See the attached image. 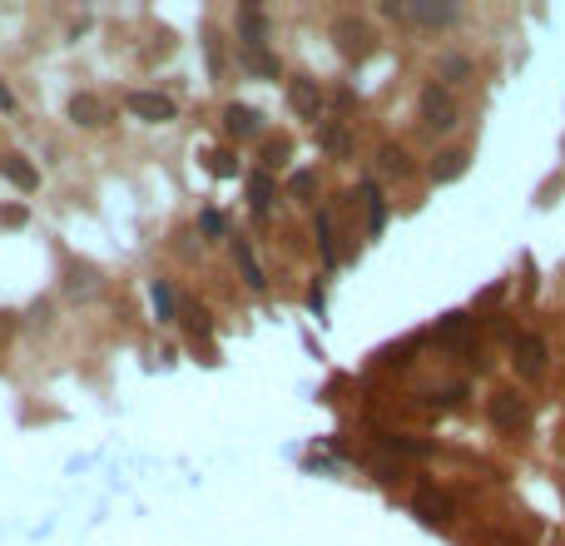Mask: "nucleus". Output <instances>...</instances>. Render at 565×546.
Wrapping results in <instances>:
<instances>
[{
  "instance_id": "32",
  "label": "nucleus",
  "mask_w": 565,
  "mask_h": 546,
  "mask_svg": "<svg viewBox=\"0 0 565 546\" xmlns=\"http://www.w3.org/2000/svg\"><path fill=\"white\" fill-rule=\"evenodd\" d=\"M0 110H15V95H11V85L0 80Z\"/></svg>"
},
{
  "instance_id": "30",
  "label": "nucleus",
  "mask_w": 565,
  "mask_h": 546,
  "mask_svg": "<svg viewBox=\"0 0 565 546\" xmlns=\"http://www.w3.org/2000/svg\"><path fill=\"white\" fill-rule=\"evenodd\" d=\"M199 229L209 234V239H214V234H224V214H218V209H203V214H199Z\"/></svg>"
},
{
  "instance_id": "7",
  "label": "nucleus",
  "mask_w": 565,
  "mask_h": 546,
  "mask_svg": "<svg viewBox=\"0 0 565 546\" xmlns=\"http://www.w3.org/2000/svg\"><path fill=\"white\" fill-rule=\"evenodd\" d=\"M412 511L422 521H427V527H441V521L452 517V507H447V496L441 492H431V487H416V496H412Z\"/></svg>"
},
{
  "instance_id": "4",
  "label": "nucleus",
  "mask_w": 565,
  "mask_h": 546,
  "mask_svg": "<svg viewBox=\"0 0 565 546\" xmlns=\"http://www.w3.org/2000/svg\"><path fill=\"white\" fill-rule=\"evenodd\" d=\"M422 119H427V129H452V125H456V100H452V89H441V85H427V89H422Z\"/></svg>"
},
{
  "instance_id": "5",
  "label": "nucleus",
  "mask_w": 565,
  "mask_h": 546,
  "mask_svg": "<svg viewBox=\"0 0 565 546\" xmlns=\"http://www.w3.org/2000/svg\"><path fill=\"white\" fill-rule=\"evenodd\" d=\"M407 20H416V26H456V0H416V5H402Z\"/></svg>"
},
{
  "instance_id": "1",
  "label": "nucleus",
  "mask_w": 565,
  "mask_h": 546,
  "mask_svg": "<svg viewBox=\"0 0 565 546\" xmlns=\"http://www.w3.org/2000/svg\"><path fill=\"white\" fill-rule=\"evenodd\" d=\"M332 45H338L342 55H352V60H363V55L372 50V26L357 20V15H342V20H332Z\"/></svg>"
},
{
  "instance_id": "21",
  "label": "nucleus",
  "mask_w": 565,
  "mask_h": 546,
  "mask_svg": "<svg viewBox=\"0 0 565 546\" xmlns=\"http://www.w3.org/2000/svg\"><path fill=\"white\" fill-rule=\"evenodd\" d=\"M288 150H293V144L283 140V135L263 140V174H268V169H278V165H288Z\"/></svg>"
},
{
  "instance_id": "23",
  "label": "nucleus",
  "mask_w": 565,
  "mask_h": 546,
  "mask_svg": "<svg viewBox=\"0 0 565 546\" xmlns=\"http://www.w3.org/2000/svg\"><path fill=\"white\" fill-rule=\"evenodd\" d=\"M26 219H30L26 204H5L0 209V229H26Z\"/></svg>"
},
{
  "instance_id": "29",
  "label": "nucleus",
  "mask_w": 565,
  "mask_h": 546,
  "mask_svg": "<svg viewBox=\"0 0 565 546\" xmlns=\"http://www.w3.org/2000/svg\"><path fill=\"white\" fill-rule=\"evenodd\" d=\"M95 283H100V273H95V268H75V273H70V293H89Z\"/></svg>"
},
{
  "instance_id": "11",
  "label": "nucleus",
  "mask_w": 565,
  "mask_h": 546,
  "mask_svg": "<svg viewBox=\"0 0 565 546\" xmlns=\"http://www.w3.org/2000/svg\"><path fill=\"white\" fill-rule=\"evenodd\" d=\"M515 368L526 373H540L546 368V343H540V338H531V333H521V338H515Z\"/></svg>"
},
{
  "instance_id": "9",
  "label": "nucleus",
  "mask_w": 565,
  "mask_h": 546,
  "mask_svg": "<svg viewBox=\"0 0 565 546\" xmlns=\"http://www.w3.org/2000/svg\"><path fill=\"white\" fill-rule=\"evenodd\" d=\"M372 442H377V452H392V458H427V452H431L427 442H416V437H402V432H377Z\"/></svg>"
},
{
  "instance_id": "26",
  "label": "nucleus",
  "mask_w": 565,
  "mask_h": 546,
  "mask_svg": "<svg viewBox=\"0 0 565 546\" xmlns=\"http://www.w3.org/2000/svg\"><path fill=\"white\" fill-rule=\"evenodd\" d=\"M288 189L298 194V199H313V194H317V174H313V169H302V174H293Z\"/></svg>"
},
{
  "instance_id": "24",
  "label": "nucleus",
  "mask_w": 565,
  "mask_h": 546,
  "mask_svg": "<svg viewBox=\"0 0 565 546\" xmlns=\"http://www.w3.org/2000/svg\"><path fill=\"white\" fill-rule=\"evenodd\" d=\"M317 249H323L327 264H338V249H332V224H327V214H317Z\"/></svg>"
},
{
  "instance_id": "22",
  "label": "nucleus",
  "mask_w": 565,
  "mask_h": 546,
  "mask_svg": "<svg viewBox=\"0 0 565 546\" xmlns=\"http://www.w3.org/2000/svg\"><path fill=\"white\" fill-rule=\"evenodd\" d=\"M149 298H154V313H159L164 323H169V318H174V288H169V283H164V279H154Z\"/></svg>"
},
{
  "instance_id": "16",
  "label": "nucleus",
  "mask_w": 565,
  "mask_h": 546,
  "mask_svg": "<svg viewBox=\"0 0 565 546\" xmlns=\"http://www.w3.org/2000/svg\"><path fill=\"white\" fill-rule=\"evenodd\" d=\"M471 75V60H466V55H441V65H437V85L447 89L452 85V80H466Z\"/></svg>"
},
{
  "instance_id": "12",
  "label": "nucleus",
  "mask_w": 565,
  "mask_h": 546,
  "mask_svg": "<svg viewBox=\"0 0 565 546\" xmlns=\"http://www.w3.org/2000/svg\"><path fill=\"white\" fill-rule=\"evenodd\" d=\"M70 119H75V125H85V129H100V125H110V115H104V104L95 100V95H75V100H70Z\"/></svg>"
},
{
  "instance_id": "27",
  "label": "nucleus",
  "mask_w": 565,
  "mask_h": 546,
  "mask_svg": "<svg viewBox=\"0 0 565 546\" xmlns=\"http://www.w3.org/2000/svg\"><path fill=\"white\" fill-rule=\"evenodd\" d=\"M184 328L194 333V338H209V313H203V308H188V313H184Z\"/></svg>"
},
{
  "instance_id": "28",
  "label": "nucleus",
  "mask_w": 565,
  "mask_h": 546,
  "mask_svg": "<svg viewBox=\"0 0 565 546\" xmlns=\"http://www.w3.org/2000/svg\"><path fill=\"white\" fill-rule=\"evenodd\" d=\"M347 144H352V140H347V129H332V125L323 129V150H327V154H342Z\"/></svg>"
},
{
  "instance_id": "17",
  "label": "nucleus",
  "mask_w": 565,
  "mask_h": 546,
  "mask_svg": "<svg viewBox=\"0 0 565 546\" xmlns=\"http://www.w3.org/2000/svg\"><path fill=\"white\" fill-rule=\"evenodd\" d=\"M462 169H466V154H452V150H447V154H437V165H431V179H437V184H452Z\"/></svg>"
},
{
  "instance_id": "19",
  "label": "nucleus",
  "mask_w": 565,
  "mask_h": 546,
  "mask_svg": "<svg viewBox=\"0 0 565 546\" xmlns=\"http://www.w3.org/2000/svg\"><path fill=\"white\" fill-rule=\"evenodd\" d=\"M363 194H367V199H372V209H367V234H372V239H377V234L387 229V204L377 199V189H372V184H363Z\"/></svg>"
},
{
  "instance_id": "10",
  "label": "nucleus",
  "mask_w": 565,
  "mask_h": 546,
  "mask_svg": "<svg viewBox=\"0 0 565 546\" xmlns=\"http://www.w3.org/2000/svg\"><path fill=\"white\" fill-rule=\"evenodd\" d=\"M0 174L11 179L15 189H40V174H35V165H30L26 154H5V159H0Z\"/></svg>"
},
{
  "instance_id": "20",
  "label": "nucleus",
  "mask_w": 565,
  "mask_h": 546,
  "mask_svg": "<svg viewBox=\"0 0 565 546\" xmlns=\"http://www.w3.org/2000/svg\"><path fill=\"white\" fill-rule=\"evenodd\" d=\"M382 174H392V179H407V174H412V165H407V150L387 144V150H382Z\"/></svg>"
},
{
  "instance_id": "14",
  "label": "nucleus",
  "mask_w": 565,
  "mask_h": 546,
  "mask_svg": "<svg viewBox=\"0 0 565 546\" xmlns=\"http://www.w3.org/2000/svg\"><path fill=\"white\" fill-rule=\"evenodd\" d=\"M224 129H228V135H239V140H248V135H258V115H253L248 104H228V110H224Z\"/></svg>"
},
{
  "instance_id": "13",
  "label": "nucleus",
  "mask_w": 565,
  "mask_h": 546,
  "mask_svg": "<svg viewBox=\"0 0 565 546\" xmlns=\"http://www.w3.org/2000/svg\"><path fill=\"white\" fill-rule=\"evenodd\" d=\"M233 264H239V273H243V283L248 288H263V268H258V258H253V249H248V239H233Z\"/></svg>"
},
{
  "instance_id": "15",
  "label": "nucleus",
  "mask_w": 565,
  "mask_h": 546,
  "mask_svg": "<svg viewBox=\"0 0 565 546\" xmlns=\"http://www.w3.org/2000/svg\"><path fill=\"white\" fill-rule=\"evenodd\" d=\"M248 204H253V214H268V209H273V174L248 179Z\"/></svg>"
},
{
  "instance_id": "3",
  "label": "nucleus",
  "mask_w": 565,
  "mask_h": 546,
  "mask_svg": "<svg viewBox=\"0 0 565 546\" xmlns=\"http://www.w3.org/2000/svg\"><path fill=\"white\" fill-rule=\"evenodd\" d=\"M125 104H129V115L144 119V125H169V119H174V100L159 95V89H134Z\"/></svg>"
},
{
  "instance_id": "8",
  "label": "nucleus",
  "mask_w": 565,
  "mask_h": 546,
  "mask_svg": "<svg viewBox=\"0 0 565 546\" xmlns=\"http://www.w3.org/2000/svg\"><path fill=\"white\" fill-rule=\"evenodd\" d=\"M239 35L248 50H263V35H268V15L258 5H239Z\"/></svg>"
},
{
  "instance_id": "2",
  "label": "nucleus",
  "mask_w": 565,
  "mask_h": 546,
  "mask_svg": "<svg viewBox=\"0 0 565 546\" xmlns=\"http://www.w3.org/2000/svg\"><path fill=\"white\" fill-rule=\"evenodd\" d=\"M491 422H496V427H506V432H526L531 403L521 393H511V388H501V393L491 397Z\"/></svg>"
},
{
  "instance_id": "31",
  "label": "nucleus",
  "mask_w": 565,
  "mask_h": 546,
  "mask_svg": "<svg viewBox=\"0 0 565 546\" xmlns=\"http://www.w3.org/2000/svg\"><path fill=\"white\" fill-rule=\"evenodd\" d=\"M441 333H466V313H447L441 318Z\"/></svg>"
},
{
  "instance_id": "18",
  "label": "nucleus",
  "mask_w": 565,
  "mask_h": 546,
  "mask_svg": "<svg viewBox=\"0 0 565 546\" xmlns=\"http://www.w3.org/2000/svg\"><path fill=\"white\" fill-rule=\"evenodd\" d=\"M203 169L218 174V179H233V174H239V159H233L228 150H209V154H203Z\"/></svg>"
},
{
  "instance_id": "25",
  "label": "nucleus",
  "mask_w": 565,
  "mask_h": 546,
  "mask_svg": "<svg viewBox=\"0 0 565 546\" xmlns=\"http://www.w3.org/2000/svg\"><path fill=\"white\" fill-rule=\"evenodd\" d=\"M248 70H253V75H278V55H268V50H248Z\"/></svg>"
},
{
  "instance_id": "6",
  "label": "nucleus",
  "mask_w": 565,
  "mask_h": 546,
  "mask_svg": "<svg viewBox=\"0 0 565 546\" xmlns=\"http://www.w3.org/2000/svg\"><path fill=\"white\" fill-rule=\"evenodd\" d=\"M288 104L298 110L302 119H317V115H323V95H317V85H313V80H302V75L288 85Z\"/></svg>"
}]
</instances>
